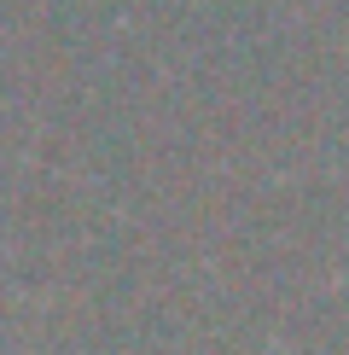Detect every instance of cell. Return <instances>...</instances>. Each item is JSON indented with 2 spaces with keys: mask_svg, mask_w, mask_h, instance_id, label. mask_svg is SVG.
<instances>
[]
</instances>
